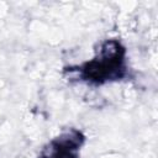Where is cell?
<instances>
[{
    "label": "cell",
    "mask_w": 158,
    "mask_h": 158,
    "mask_svg": "<svg viewBox=\"0 0 158 158\" xmlns=\"http://www.w3.org/2000/svg\"><path fill=\"white\" fill-rule=\"evenodd\" d=\"M84 136L78 130H69L52 139L42 151L40 158H79L78 151Z\"/></svg>",
    "instance_id": "2"
},
{
    "label": "cell",
    "mask_w": 158,
    "mask_h": 158,
    "mask_svg": "<svg viewBox=\"0 0 158 158\" xmlns=\"http://www.w3.org/2000/svg\"><path fill=\"white\" fill-rule=\"evenodd\" d=\"M125 54L126 51L120 41L107 40L99 47L95 58L69 70L78 72V77L81 80L95 84L118 80L126 74Z\"/></svg>",
    "instance_id": "1"
}]
</instances>
